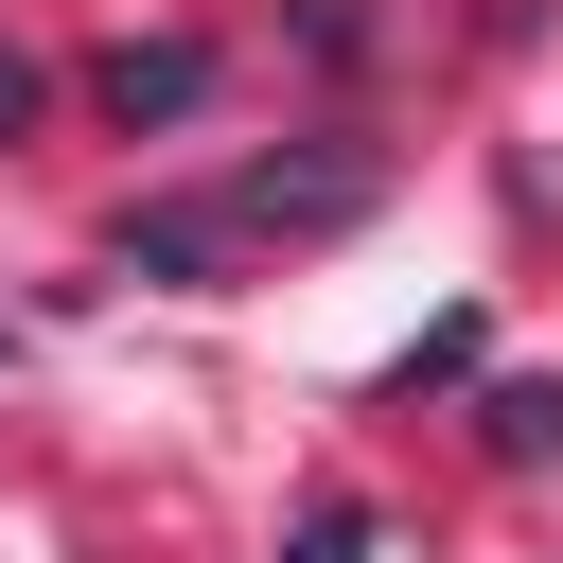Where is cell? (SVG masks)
Masks as SVG:
<instances>
[{"label":"cell","mask_w":563,"mask_h":563,"mask_svg":"<svg viewBox=\"0 0 563 563\" xmlns=\"http://www.w3.org/2000/svg\"><path fill=\"white\" fill-rule=\"evenodd\" d=\"M369 211V158H264V176H229V194H194V211H141L123 229V282H211L229 246H299V229H352Z\"/></svg>","instance_id":"obj_1"},{"label":"cell","mask_w":563,"mask_h":563,"mask_svg":"<svg viewBox=\"0 0 563 563\" xmlns=\"http://www.w3.org/2000/svg\"><path fill=\"white\" fill-rule=\"evenodd\" d=\"M106 106H123V123H194V106H211V53H194V35H123V53H106Z\"/></svg>","instance_id":"obj_2"},{"label":"cell","mask_w":563,"mask_h":563,"mask_svg":"<svg viewBox=\"0 0 563 563\" xmlns=\"http://www.w3.org/2000/svg\"><path fill=\"white\" fill-rule=\"evenodd\" d=\"M493 457H563V387H510L493 405Z\"/></svg>","instance_id":"obj_3"},{"label":"cell","mask_w":563,"mask_h":563,"mask_svg":"<svg viewBox=\"0 0 563 563\" xmlns=\"http://www.w3.org/2000/svg\"><path fill=\"white\" fill-rule=\"evenodd\" d=\"M0 141H35V53L0 35Z\"/></svg>","instance_id":"obj_4"},{"label":"cell","mask_w":563,"mask_h":563,"mask_svg":"<svg viewBox=\"0 0 563 563\" xmlns=\"http://www.w3.org/2000/svg\"><path fill=\"white\" fill-rule=\"evenodd\" d=\"M299 563H352V510H317V528H299Z\"/></svg>","instance_id":"obj_5"}]
</instances>
